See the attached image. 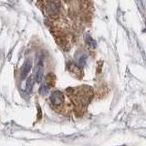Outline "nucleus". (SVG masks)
Segmentation results:
<instances>
[{"label":"nucleus","instance_id":"1","mask_svg":"<svg viewBox=\"0 0 146 146\" xmlns=\"http://www.w3.org/2000/svg\"><path fill=\"white\" fill-rule=\"evenodd\" d=\"M68 95L75 104L77 111H85L87 105L92 97V90L90 87H78L74 89H68Z\"/></svg>","mask_w":146,"mask_h":146},{"label":"nucleus","instance_id":"2","mask_svg":"<svg viewBox=\"0 0 146 146\" xmlns=\"http://www.w3.org/2000/svg\"><path fill=\"white\" fill-rule=\"evenodd\" d=\"M39 3L47 16L55 17L59 12V8H60L59 0H39Z\"/></svg>","mask_w":146,"mask_h":146},{"label":"nucleus","instance_id":"3","mask_svg":"<svg viewBox=\"0 0 146 146\" xmlns=\"http://www.w3.org/2000/svg\"><path fill=\"white\" fill-rule=\"evenodd\" d=\"M50 102L54 107H59L65 102V96L59 90H56L50 95Z\"/></svg>","mask_w":146,"mask_h":146},{"label":"nucleus","instance_id":"4","mask_svg":"<svg viewBox=\"0 0 146 146\" xmlns=\"http://www.w3.org/2000/svg\"><path fill=\"white\" fill-rule=\"evenodd\" d=\"M44 75V64H43V59L40 58L38 60V66H36V75H35V80L36 82H40L43 79Z\"/></svg>","mask_w":146,"mask_h":146},{"label":"nucleus","instance_id":"5","mask_svg":"<svg viewBox=\"0 0 146 146\" xmlns=\"http://www.w3.org/2000/svg\"><path fill=\"white\" fill-rule=\"evenodd\" d=\"M31 68H32V60L30 58H29L25 61L24 65H23V67L21 68V74H20L21 80H24L27 76V74H29L31 70Z\"/></svg>","mask_w":146,"mask_h":146},{"label":"nucleus","instance_id":"6","mask_svg":"<svg viewBox=\"0 0 146 146\" xmlns=\"http://www.w3.org/2000/svg\"><path fill=\"white\" fill-rule=\"evenodd\" d=\"M85 38H86V42H87V44H88L89 47H90L91 48H96V42H95V40L92 38H91V36L89 34L86 35Z\"/></svg>","mask_w":146,"mask_h":146},{"label":"nucleus","instance_id":"7","mask_svg":"<svg viewBox=\"0 0 146 146\" xmlns=\"http://www.w3.org/2000/svg\"><path fill=\"white\" fill-rule=\"evenodd\" d=\"M48 90H49V87L47 85V84H44L40 87V89H39V93L41 95H45V94H47L48 92Z\"/></svg>","mask_w":146,"mask_h":146},{"label":"nucleus","instance_id":"8","mask_svg":"<svg viewBox=\"0 0 146 146\" xmlns=\"http://www.w3.org/2000/svg\"><path fill=\"white\" fill-rule=\"evenodd\" d=\"M86 59H87L86 55H81V56L79 58V59H78V63H79L80 67L83 66L84 64L86 63Z\"/></svg>","mask_w":146,"mask_h":146},{"label":"nucleus","instance_id":"9","mask_svg":"<svg viewBox=\"0 0 146 146\" xmlns=\"http://www.w3.org/2000/svg\"><path fill=\"white\" fill-rule=\"evenodd\" d=\"M32 87V78H29V80H27V90H30Z\"/></svg>","mask_w":146,"mask_h":146}]
</instances>
